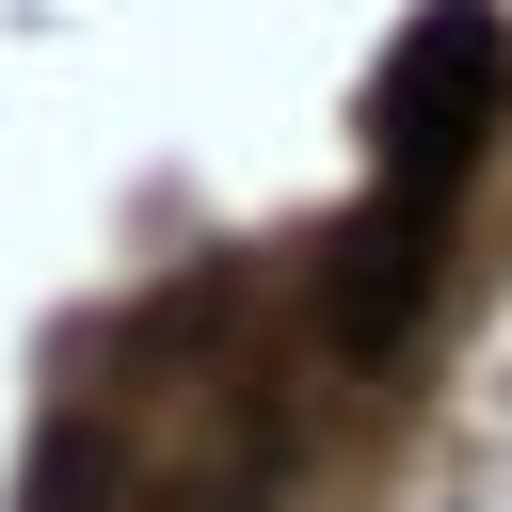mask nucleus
<instances>
[{"mask_svg": "<svg viewBox=\"0 0 512 512\" xmlns=\"http://www.w3.org/2000/svg\"><path fill=\"white\" fill-rule=\"evenodd\" d=\"M496 112H512V16H496V0H432V16L384 48V80H368V144H384L400 176H464V160L496 144Z\"/></svg>", "mask_w": 512, "mask_h": 512, "instance_id": "nucleus-1", "label": "nucleus"}, {"mask_svg": "<svg viewBox=\"0 0 512 512\" xmlns=\"http://www.w3.org/2000/svg\"><path fill=\"white\" fill-rule=\"evenodd\" d=\"M432 256H448V176H400L368 224L320 240V336L336 352H400L416 304H432Z\"/></svg>", "mask_w": 512, "mask_h": 512, "instance_id": "nucleus-2", "label": "nucleus"}, {"mask_svg": "<svg viewBox=\"0 0 512 512\" xmlns=\"http://www.w3.org/2000/svg\"><path fill=\"white\" fill-rule=\"evenodd\" d=\"M272 464H288V416H272V400H240V432H224L208 464H176V496H192V512H224V496H272Z\"/></svg>", "mask_w": 512, "mask_h": 512, "instance_id": "nucleus-3", "label": "nucleus"}, {"mask_svg": "<svg viewBox=\"0 0 512 512\" xmlns=\"http://www.w3.org/2000/svg\"><path fill=\"white\" fill-rule=\"evenodd\" d=\"M112 496V432L80 416V432H48V464H32V512H96Z\"/></svg>", "mask_w": 512, "mask_h": 512, "instance_id": "nucleus-4", "label": "nucleus"}]
</instances>
